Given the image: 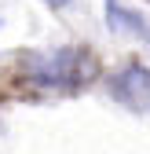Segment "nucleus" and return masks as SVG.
Segmentation results:
<instances>
[{"label": "nucleus", "mask_w": 150, "mask_h": 154, "mask_svg": "<svg viewBox=\"0 0 150 154\" xmlns=\"http://www.w3.org/2000/svg\"><path fill=\"white\" fill-rule=\"evenodd\" d=\"M51 4H55V8H59V4H62V0H51Z\"/></svg>", "instance_id": "3"}, {"label": "nucleus", "mask_w": 150, "mask_h": 154, "mask_svg": "<svg viewBox=\"0 0 150 154\" xmlns=\"http://www.w3.org/2000/svg\"><path fill=\"white\" fill-rule=\"evenodd\" d=\"M110 95H114L121 106L136 110V114H150V70L139 66V63L117 70L110 77Z\"/></svg>", "instance_id": "2"}, {"label": "nucleus", "mask_w": 150, "mask_h": 154, "mask_svg": "<svg viewBox=\"0 0 150 154\" xmlns=\"http://www.w3.org/2000/svg\"><path fill=\"white\" fill-rule=\"evenodd\" d=\"M26 73L40 88H81L95 77V55H88L84 48H59L48 55H29Z\"/></svg>", "instance_id": "1"}]
</instances>
